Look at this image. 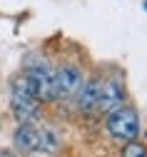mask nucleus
Wrapping results in <instances>:
<instances>
[{
	"instance_id": "1",
	"label": "nucleus",
	"mask_w": 147,
	"mask_h": 157,
	"mask_svg": "<svg viewBox=\"0 0 147 157\" xmlns=\"http://www.w3.org/2000/svg\"><path fill=\"white\" fill-rule=\"evenodd\" d=\"M107 130L115 140L120 142H132L140 132V120L132 107H117L107 117Z\"/></svg>"
},
{
	"instance_id": "2",
	"label": "nucleus",
	"mask_w": 147,
	"mask_h": 157,
	"mask_svg": "<svg viewBox=\"0 0 147 157\" xmlns=\"http://www.w3.org/2000/svg\"><path fill=\"white\" fill-rule=\"evenodd\" d=\"M82 87V72L75 65H62L55 70L52 77V100H65L72 97L75 92H80Z\"/></svg>"
},
{
	"instance_id": "3",
	"label": "nucleus",
	"mask_w": 147,
	"mask_h": 157,
	"mask_svg": "<svg viewBox=\"0 0 147 157\" xmlns=\"http://www.w3.org/2000/svg\"><path fill=\"white\" fill-rule=\"evenodd\" d=\"M122 100H125V92H122V87H120L115 80H105V82H100V87H97V102H95L97 110H102V112H112V110L122 107Z\"/></svg>"
},
{
	"instance_id": "4",
	"label": "nucleus",
	"mask_w": 147,
	"mask_h": 157,
	"mask_svg": "<svg viewBox=\"0 0 147 157\" xmlns=\"http://www.w3.org/2000/svg\"><path fill=\"white\" fill-rule=\"evenodd\" d=\"M10 110L20 125H33L40 117V100L37 97H25V95H13Z\"/></svg>"
},
{
	"instance_id": "5",
	"label": "nucleus",
	"mask_w": 147,
	"mask_h": 157,
	"mask_svg": "<svg viewBox=\"0 0 147 157\" xmlns=\"http://www.w3.org/2000/svg\"><path fill=\"white\" fill-rule=\"evenodd\" d=\"M28 75L35 80L37 85V97L40 100H52V77H55V70L43 60V63H37L28 70Z\"/></svg>"
},
{
	"instance_id": "6",
	"label": "nucleus",
	"mask_w": 147,
	"mask_h": 157,
	"mask_svg": "<svg viewBox=\"0 0 147 157\" xmlns=\"http://www.w3.org/2000/svg\"><path fill=\"white\" fill-rule=\"evenodd\" d=\"M13 142H15V150L17 152L33 155L35 150H40V132L33 130L30 125H20V130L13 135Z\"/></svg>"
},
{
	"instance_id": "7",
	"label": "nucleus",
	"mask_w": 147,
	"mask_h": 157,
	"mask_svg": "<svg viewBox=\"0 0 147 157\" xmlns=\"http://www.w3.org/2000/svg\"><path fill=\"white\" fill-rule=\"evenodd\" d=\"M97 87H100V80H90L85 87H80V110H92L95 102H97Z\"/></svg>"
},
{
	"instance_id": "8",
	"label": "nucleus",
	"mask_w": 147,
	"mask_h": 157,
	"mask_svg": "<svg viewBox=\"0 0 147 157\" xmlns=\"http://www.w3.org/2000/svg\"><path fill=\"white\" fill-rule=\"evenodd\" d=\"M13 95H25V97H37V85L30 75H20L13 80ZM40 100V97H37Z\"/></svg>"
},
{
	"instance_id": "9",
	"label": "nucleus",
	"mask_w": 147,
	"mask_h": 157,
	"mask_svg": "<svg viewBox=\"0 0 147 157\" xmlns=\"http://www.w3.org/2000/svg\"><path fill=\"white\" fill-rule=\"evenodd\" d=\"M122 157H147V152L140 142H127L122 147Z\"/></svg>"
},
{
	"instance_id": "10",
	"label": "nucleus",
	"mask_w": 147,
	"mask_h": 157,
	"mask_svg": "<svg viewBox=\"0 0 147 157\" xmlns=\"http://www.w3.org/2000/svg\"><path fill=\"white\" fill-rule=\"evenodd\" d=\"M40 147H48V150H55V147H57V137H55V132L45 130L43 135H40Z\"/></svg>"
},
{
	"instance_id": "11",
	"label": "nucleus",
	"mask_w": 147,
	"mask_h": 157,
	"mask_svg": "<svg viewBox=\"0 0 147 157\" xmlns=\"http://www.w3.org/2000/svg\"><path fill=\"white\" fill-rule=\"evenodd\" d=\"M0 157H15L10 150H3V147H0Z\"/></svg>"
},
{
	"instance_id": "12",
	"label": "nucleus",
	"mask_w": 147,
	"mask_h": 157,
	"mask_svg": "<svg viewBox=\"0 0 147 157\" xmlns=\"http://www.w3.org/2000/svg\"><path fill=\"white\" fill-rule=\"evenodd\" d=\"M145 8H147V3H145Z\"/></svg>"
}]
</instances>
